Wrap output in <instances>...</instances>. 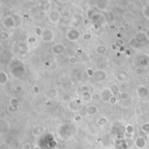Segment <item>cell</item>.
Instances as JSON below:
<instances>
[{"instance_id": "cell-36", "label": "cell", "mask_w": 149, "mask_h": 149, "mask_svg": "<svg viewBox=\"0 0 149 149\" xmlns=\"http://www.w3.org/2000/svg\"><path fill=\"white\" fill-rule=\"evenodd\" d=\"M127 143L124 142V140H122V142H120V144H119V148L120 149H127Z\"/></svg>"}, {"instance_id": "cell-32", "label": "cell", "mask_w": 149, "mask_h": 149, "mask_svg": "<svg viewBox=\"0 0 149 149\" xmlns=\"http://www.w3.org/2000/svg\"><path fill=\"white\" fill-rule=\"evenodd\" d=\"M42 33H43V30H42L40 27H36V28H35V34H36L38 37H41Z\"/></svg>"}, {"instance_id": "cell-39", "label": "cell", "mask_w": 149, "mask_h": 149, "mask_svg": "<svg viewBox=\"0 0 149 149\" xmlns=\"http://www.w3.org/2000/svg\"><path fill=\"white\" fill-rule=\"evenodd\" d=\"M27 42L28 43H35L36 42V39L33 38V37H30L27 39Z\"/></svg>"}, {"instance_id": "cell-41", "label": "cell", "mask_w": 149, "mask_h": 149, "mask_svg": "<svg viewBox=\"0 0 149 149\" xmlns=\"http://www.w3.org/2000/svg\"><path fill=\"white\" fill-rule=\"evenodd\" d=\"M111 47H112V51H117V50L119 49V47H118L114 43L111 45Z\"/></svg>"}, {"instance_id": "cell-25", "label": "cell", "mask_w": 149, "mask_h": 149, "mask_svg": "<svg viewBox=\"0 0 149 149\" xmlns=\"http://www.w3.org/2000/svg\"><path fill=\"white\" fill-rule=\"evenodd\" d=\"M78 62H79V58H78V57L75 56V55L70 56V57L68 58V63H69L70 65H72V66L77 65Z\"/></svg>"}, {"instance_id": "cell-7", "label": "cell", "mask_w": 149, "mask_h": 149, "mask_svg": "<svg viewBox=\"0 0 149 149\" xmlns=\"http://www.w3.org/2000/svg\"><path fill=\"white\" fill-rule=\"evenodd\" d=\"M114 77L118 81L126 82L129 79V73H128V72H127L125 70H120L115 73Z\"/></svg>"}, {"instance_id": "cell-23", "label": "cell", "mask_w": 149, "mask_h": 149, "mask_svg": "<svg viewBox=\"0 0 149 149\" xmlns=\"http://www.w3.org/2000/svg\"><path fill=\"white\" fill-rule=\"evenodd\" d=\"M18 100L16 97H12L10 100V106H12V108H14L15 110H17L18 108Z\"/></svg>"}, {"instance_id": "cell-8", "label": "cell", "mask_w": 149, "mask_h": 149, "mask_svg": "<svg viewBox=\"0 0 149 149\" xmlns=\"http://www.w3.org/2000/svg\"><path fill=\"white\" fill-rule=\"evenodd\" d=\"M48 19L52 24H58L59 19H60V13L57 10H52L48 14Z\"/></svg>"}, {"instance_id": "cell-26", "label": "cell", "mask_w": 149, "mask_h": 149, "mask_svg": "<svg viewBox=\"0 0 149 149\" xmlns=\"http://www.w3.org/2000/svg\"><path fill=\"white\" fill-rule=\"evenodd\" d=\"M141 132L145 134L149 133V122H146L141 126Z\"/></svg>"}, {"instance_id": "cell-6", "label": "cell", "mask_w": 149, "mask_h": 149, "mask_svg": "<svg viewBox=\"0 0 149 149\" xmlns=\"http://www.w3.org/2000/svg\"><path fill=\"white\" fill-rule=\"evenodd\" d=\"M136 94L140 99H146L149 96V89L144 85H140L136 89Z\"/></svg>"}, {"instance_id": "cell-10", "label": "cell", "mask_w": 149, "mask_h": 149, "mask_svg": "<svg viewBox=\"0 0 149 149\" xmlns=\"http://www.w3.org/2000/svg\"><path fill=\"white\" fill-rule=\"evenodd\" d=\"M99 106L96 105H90L85 108V115L86 116H94L99 112Z\"/></svg>"}, {"instance_id": "cell-16", "label": "cell", "mask_w": 149, "mask_h": 149, "mask_svg": "<svg viewBox=\"0 0 149 149\" xmlns=\"http://www.w3.org/2000/svg\"><path fill=\"white\" fill-rule=\"evenodd\" d=\"M45 132V128L43 126H37L33 129V134L36 137L41 136Z\"/></svg>"}, {"instance_id": "cell-15", "label": "cell", "mask_w": 149, "mask_h": 149, "mask_svg": "<svg viewBox=\"0 0 149 149\" xmlns=\"http://www.w3.org/2000/svg\"><path fill=\"white\" fill-rule=\"evenodd\" d=\"M134 40L136 42H138L139 44H140V45L143 44V43H145L146 40H148L147 39V37H146V33H143V32L138 33L135 35V37H134Z\"/></svg>"}, {"instance_id": "cell-46", "label": "cell", "mask_w": 149, "mask_h": 149, "mask_svg": "<svg viewBox=\"0 0 149 149\" xmlns=\"http://www.w3.org/2000/svg\"><path fill=\"white\" fill-rule=\"evenodd\" d=\"M31 1H37V0H31Z\"/></svg>"}, {"instance_id": "cell-20", "label": "cell", "mask_w": 149, "mask_h": 149, "mask_svg": "<svg viewBox=\"0 0 149 149\" xmlns=\"http://www.w3.org/2000/svg\"><path fill=\"white\" fill-rule=\"evenodd\" d=\"M107 123H108L107 118H106V117H104V116L100 117V118L98 119V120H97V121H96L97 126H98V127H105Z\"/></svg>"}, {"instance_id": "cell-29", "label": "cell", "mask_w": 149, "mask_h": 149, "mask_svg": "<svg viewBox=\"0 0 149 149\" xmlns=\"http://www.w3.org/2000/svg\"><path fill=\"white\" fill-rule=\"evenodd\" d=\"M120 98H121V100L126 101V100H127L129 99V94L127 92H121L120 93Z\"/></svg>"}, {"instance_id": "cell-2", "label": "cell", "mask_w": 149, "mask_h": 149, "mask_svg": "<svg viewBox=\"0 0 149 149\" xmlns=\"http://www.w3.org/2000/svg\"><path fill=\"white\" fill-rule=\"evenodd\" d=\"M93 78L94 79V80L97 83L100 84V83L105 82L108 79V73L105 69L98 68L94 71V74H93Z\"/></svg>"}, {"instance_id": "cell-35", "label": "cell", "mask_w": 149, "mask_h": 149, "mask_svg": "<svg viewBox=\"0 0 149 149\" xmlns=\"http://www.w3.org/2000/svg\"><path fill=\"white\" fill-rule=\"evenodd\" d=\"M143 14H144V16H145L146 18H149V5H147V6H146V7L144 8Z\"/></svg>"}, {"instance_id": "cell-43", "label": "cell", "mask_w": 149, "mask_h": 149, "mask_svg": "<svg viewBox=\"0 0 149 149\" xmlns=\"http://www.w3.org/2000/svg\"><path fill=\"white\" fill-rule=\"evenodd\" d=\"M81 54H82L81 50H78V51H76V55H81Z\"/></svg>"}, {"instance_id": "cell-3", "label": "cell", "mask_w": 149, "mask_h": 149, "mask_svg": "<svg viewBox=\"0 0 149 149\" xmlns=\"http://www.w3.org/2000/svg\"><path fill=\"white\" fill-rule=\"evenodd\" d=\"M40 38H41V39H42L43 42H45V43H50V42L53 41V39L55 38V35H54V33H53L52 30L46 28V29H44L43 30V33H42V35H41Z\"/></svg>"}, {"instance_id": "cell-28", "label": "cell", "mask_w": 149, "mask_h": 149, "mask_svg": "<svg viewBox=\"0 0 149 149\" xmlns=\"http://www.w3.org/2000/svg\"><path fill=\"white\" fill-rule=\"evenodd\" d=\"M134 73H135L136 76H141V75H143V73H144V68L140 67V66H137L135 68Z\"/></svg>"}, {"instance_id": "cell-30", "label": "cell", "mask_w": 149, "mask_h": 149, "mask_svg": "<svg viewBox=\"0 0 149 149\" xmlns=\"http://www.w3.org/2000/svg\"><path fill=\"white\" fill-rule=\"evenodd\" d=\"M117 102H118V98H117V96H114V95L112 96L108 101V103L110 105H115V104H117Z\"/></svg>"}, {"instance_id": "cell-11", "label": "cell", "mask_w": 149, "mask_h": 149, "mask_svg": "<svg viewBox=\"0 0 149 149\" xmlns=\"http://www.w3.org/2000/svg\"><path fill=\"white\" fill-rule=\"evenodd\" d=\"M18 52L20 54H26V53H28L29 51H30V47H29L28 42H24V41L19 42L18 45Z\"/></svg>"}, {"instance_id": "cell-18", "label": "cell", "mask_w": 149, "mask_h": 149, "mask_svg": "<svg viewBox=\"0 0 149 149\" xmlns=\"http://www.w3.org/2000/svg\"><path fill=\"white\" fill-rule=\"evenodd\" d=\"M4 25H5L6 28L16 27L15 19H13L12 17H7V18H5V19L4 20Z\"/></svg>"}, {"instance_id": "cell-1", "label": "cell", "mask_w": 149, "mask_h": 149, "mask_svg": "<svg viewBox=\"0 0 149 149\" xmlns=\"http://www.w3.org/2000/svg\"><path fill=\"white\" fill-rule=\"evenodd\" d=\"M11 72L14 77L21 78L25 73V68L20 62H18V60H14L12 66H11Z\"/></svg>"}, {"instance_id": "cell-34", "label": "cell", "mask_w": 149, "mask_h": 149, "mask_svg": "<svg viewBox=\"0 0 149 149\" xmlns=\"http://www.w3.org/2000/svg\"><path fill=\"white\" fill-rule=\"evenodd\" d=\"M39 92H40V89L38 85H33V93L35 94V95H38L39 94Z\"/></svg>"}, {"instance_id": "cell-19", "label": "cell", "mask_w": 149, "mask_h": 149, "mask_svg": "<svg viewBox=\"0 0 149 149\" xmlns=\"http://www.w3.org/2000/svg\"><path fill=\"white\" fill-rule=\"evenodd\" d=\"M106 51H107V46L106 45H99L95 49V52L98 55H103Z\"/></svg>"}, {"instance_id": "cell-12", "label": "cell", "mask_w": 149, "mask_h": 149, "mask_svg": "<svg viewBox=\"0 0 149 149\" xmlns=\"http://www.w3.org/2000/svg\"><path fill=\"white\" fill-rule=\"evenodd\" d=\"M134 144H135V146L138 149H144L146 146V140L143 136H139L135 140Z\"/></svg>"}, {"instance_id": "cell-42", "label": "cell", "mask_w": 149, "mask_h": 149, "mask_svg": "<svg viewBox=\"0 0 149 149\" xmlns=\"http://www.w3.org/2000/svg\"><path fill=\"white\" fill-rule=\"evenodd\" d=\"M125 53L127 54V56H130V55H131V51H130L129 50H127V49L125 50Z\"/></svg>"}, {"instance_id": "cell-44", "label": "cell", "mask_w": 149, "mask_h": 149, "mask_svg": "<svg viewBox=\"0 0 149 149\" xmlns=\"http://www.w3.org/2000/svg\"><path fill=\"white\" fill-rule=\"evenodd\" d=\"M146 37H147V39L149 40V30H147V32H146Z\"/></svg>"}, {"instance_id": "cell-14", "label": "cell", "mask_w": 149, "mask_h": 149, "mask_svg": "<svg viewBox=\"0 0 149 149\" xmlns=\"http://www.w3.org/2000/svg\"><path fill=\"white\" fill-rule=\"evenodd\" d=\"M137 66L142 68H146L149 66V58L146 56H142L140 57L138 61H137Z\"/></svg>"}, {"instance_id": "cell-22", "label": "cell", "mask_w": 149, "mask_h": 149, "mask_svg": "<svg viewBox=\"0 0 149 149\" xmlns=\"http://www.w3.org/2000/svg\"><path fill=\"white\" fill-rule=\"evenodd\" d=\"M125 132L127 135H133L134 133V127L131 124H127L125 127Z\"/></svg>"}, {"instance_id": "cell-40", "label": "cell", "mask_w": 149, "mask_h": 149, "mask_svg": "<svg viewBox=\"0 0 149 149\" xmlns=\"http://www.w3.org/2000/svg\"><path fill=\"white\" fill-rule=\"evenodd\" d=\"M81 89H82V91H90V88H89V86H87V85L82 86Z\"/></svg>"}, {"instance_id": "cell-5", "label": "cell", "mask_w": 149, "mask_h": 149, "mask_svg": "<svg viewBox=\"0 0 149 149\" xmlns=\"http://www.w3.org/2000/svg\"><path fill=\"white\" fill-rule=\"evenodd\" d=\"M66 49V47L64 44L57 43L51 46V53L55 56H60L65 52Z\"/></svg>"}, {"instance_id": "cell-38", "label": "cell", "mask_w": 149, "mask_h": 149, "mask_svg": "<svg viewBox=\"0 0 149 149\" xmlns=\"http://www.w3.org/2000/svg\"><path fill=\"white\" fill-rule=\"evenodd\" d=\"M86 74L89 76V77H93V74H94V71L93 70H90V69H87L86 70Z\"/></svg>"}, {"instance_id": "cell-45", "label": "cell", "mask_w": 149, "mask_h": 149, "mask_svg": "<svg viewBox=\"0 0 149 149\" xmlns=\"http://www.w3.org/2000/svg\"><path fill=\"white\" fill-rule=\"evenodd\" d=\"M33 149H41L39 146H35L34 147H33Z\"/></svg>"}, {"instance_id": "cell-9", "label": "cell", "mask_w": 149, "mask_h": 149, "mask_svg": "<svg viewBox=\"0 0 149 149\" xmlns=\"http://www.w3.org/2000/svg\"><path fill=\"white\" fill-rule=\"evenodd\" d=\"M80 37V33L78 30H75V29H72V30H70V31L66 33V39L70 41H77Z\"/></svg>"}, {"instance_id": "cell-37", "label": "cell", "mask_w": 149, "mask_h": 149, "mask_svg": "<svg viewBox=\"0 0 149 149\" xmlns=\"http://www.w3.org/2000/svg\"><path fill=\"white\" fill-rule=\"evenodd\" d=\"M91 39H92V36H91V34H89V33H85L84 36H83V39L85 41H89Z\"/></svg>"}, {"instance_id": "cell-33", "label": "cell", "mask_w": 149, "mask_h": 149, "mask_svg": "<svg viewBox=\"0 0 149 149\" xmlns=\"http://www.w3.org/2000/svg\"><path fill=\"white\" fill-rule=\"evenodd\" d=\"M9 33H7V32H2L1 33V36H0V37H1V39L2 40H5V39H7L8 38H9Z\"/></svg>"}, {"instance_id": "cell-24", "label": "cell", "mask_w": 149, "mask_h": 149, "mask_svg": "<svg viewBox=\"0 0 149 149\" xmlns=\"http://www.w3.org/2000/svg\"><path fill=\"white\" fill-rule=\"evenodd\" d=\"M110 88H111L112 93V94H113L114 96H118L119 93H120V87H119L118 85L113 84V85H112L110 86Z\"/></svg>"}, {"instance_id": "cell-31", "label": "cell", "mask_w": 149, "mask_h": 149, "mask_svg": "<svg viewBox=\"0 0 149 149\" xmlns=\"http://www.w3.org/2000/svg\"><path fill=\"white\" fill-rule=\"evenodd\" d=\"M114 44L119 47V48H121V47H123L124 46V41L122 40V39H117L115 42H114Z\"/></svg>"}, {"instance_id": "cell-27", "label": "cell", "mask_w": 149, "mask_h": 149, "mask_svg": "<svg viewBox=\"0 0 149 149\" xmlns=\"http://www.w3.org/2000/svg\"><path fill=\"white\" fill-rule=\"evenodd\" d=\"M68 106H69V109H70L71 111H72V112L78 111V109H79V105H77V103H75L74 101L70 102Z\"/></svg>"}, {"instance_id": "cell-13", "label": "cell", "mask_w": 149, "mask_h": 149, "mask_svg": "<svg viewBox=\"0 0 149 149\" xmlns=\"http://www.w3.org/2000/svg\"><path fill=\"white\" fill-rule=\"evenodd\" d=\"M80 98L84 102L89 103L93 100V94H92L91 91H82L80 93Z\"/></svg>"}, {"instance_id": "cell-21", "label": "cell", "mask_w": 149, "mask_h": 149, "mask_svg": "<svg viewBox=\"0 0 149 149\" xmlns=\"http://www.w3.org/2000/svg\"><path fill=\"white\" fill-rule=\"evenodd\" d=\"M58 95V91L57 89H50L49 91H47L46 93V96L50 99H54V98H57Z\"/></svg>"}, {"instance_id": "cell-17", "label": "cell", "mask_w": 149, "mask_h": 149, "mask_svg": "<svg viewBox=\"0 0 149 149\" xmlns=\"http://www.w3.org/2000/svg\"><path fill=\"white\" fill-rule=\"evenodd\" d=\"M9 81V76L5 71H0V85H5Z\"/></svg>"}, {"instance_id": "cell-4", "label": "cell", "mask_w": 149, "mask_h": 149, "mask_svg": "<svg viewBox=\"0 0 149 149\" xmlns=\"http://www.w3.org/2000/svg\"><path fill=\"white\" fill-rule=\"evenodd\" d=\"M112 96H113V94L112 93V90H111L110 87L106 86V87L102 88V90L100 91V99L103 102H107L108 103V101H109V100Z\"/></svg>"}]
</instances>
